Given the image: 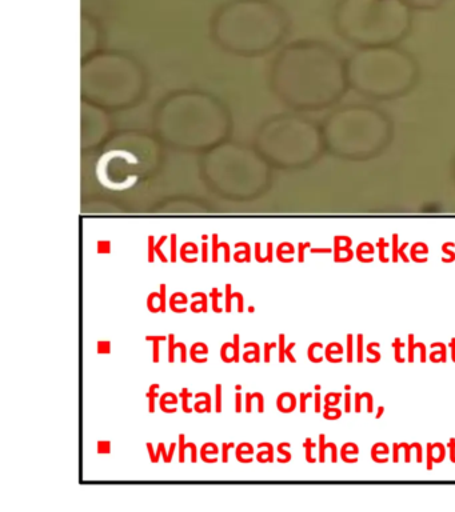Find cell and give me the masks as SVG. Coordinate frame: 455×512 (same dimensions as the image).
<instances>
[{
	"mask_svg": "<svg viewBox=\"0 0 455 512\" xmlns=\"http://www.w3.org/2000/svg\"><path fill=\"white\" fill-rule=\"evenodd\" d=\"M450 450H451V454H450V458H451V462H455V442L454 440H450Z\"/></svg>",
	"mask_w": 455,
	"mask_h": 512,
	"instance_id": "cell-51",
	"label": "cell"
},
{
	"mask_svg": "<svg viewBox=\"0 0 455 512\" xmlns=\"http://www.w3.org/2000/svg\"><path fill=\"white\" fill-rule=\"evenodd\" d=\"M363 335H358V362L361 363L363 360Z\"/></svg>",
	"mask_w": 455,
	"mask_h": 512,
	"instance_id": "cell-43",
	"label": "cell"
},
{
	"mask_svg": "<svg viewBox=\"0 0 455 512\" xmlns=\"http://www.w3.org/2000/svg\"><path fill=\"white\" fill-rule=\"evenodd\" d=\"M207 250H206V244H203V262H206L207 260Z\"/></svg>",
	"mask_w": 455,
	"mask_h": 512,
	"instance_id": "cell-56",
	"label": "cell"
},
{
	"mask_svg": "<svg viewBox=\"0 0 455 512\" xmlns=\"http://www.w3.org/2000/svg\"><path fill=\"white\" fill-rule=\"evenodd\" d=\"M222 296V292L219 291L217 287H214L213 290H211L210 299L211 303H213V311L217 312V314H221V312H223V308L218 306V300L221 299Z\"/></svg>",
	"mask_w": 455,
	"mask_h": 512,
	"instance_id": "cell-15",
	"label": "cell"
},
{
	"mask_svg": "<svg viewBox=\"0 0 455 512\" xmlns=\"http://www.w3.org/2000/svg\"><path fill=\"white\" fill-rule=\"evenodd\" d=\"M413 11H433L441 7L446 0H403Z\"/></svg>",
	"mask_w": 455,
	"mask_h": 512,
	"instance_id": "cell-5",
	"label": "cell"
},
{
	"mask_svg": "<svg viewBox=\"0 0 455 512\" xmlns=\"http://www.w3.org/2000/svg\"><path fill=\"white\" fill-rule=\"evenodd\" d=\"M195 398L202 399L198 400V402L195 403V412H198V414H205V412L213 411V407H211V402H213V398H211L209 392H198V394H195Z\"/></svg>",
	"mask_w": 455,
	"mask_h": 512,
	"instance_id": "cell-7",
	"label": "cell"
},
{
	"mask_svg": "<svg viewBox=\"0 0 455 512\" xmlns=\"http://www.w3.org/2000/svg\"><path fill=\"white\" fill-rule=\"evenodd\" d=\"M322 134L331 154L346 160H367L389 146L393 126L378 108L351 104L331 112Z\"/></svg>",
	"mask_w": 455,
	"mask_h": 512,
	"instance_id": "cell-3",
	"label": "cell"
},
{
	"mask_svg": "<svg viewBox=\"0 0 455 512\" xmlns=\"http://www.w3.org/2000/svg\"><path fill=\"white\" fill-rule=\"evenodd\" d=\"M159 288H161V298H159V310H161V312H166V284H161V287Z\"/></svg>",
	"mask_w": 455,
	"mask_h": 512,
	"instance_id": "cell-30",
	"label": "cell"
},
{
	"mask_svg": "<svg viewBox=\"0 0 455 512\" xmlns=\"http://www.w3.org/2000/svg\"><path fill=\"white\" fill-rule=\"evenodd\" d=\"M182 342L175 343V335H169V363L173 364L175 362V350L177 348H181L183 346Z\"/></svg>",
	"mask_w": 455,
	"mask_h": 512,
	"instance_id": "cell-16",
	"label": "cell"
},
{
	"mask_svg": "<svg viewBox=\"0 0 455 512\" xmlns=\"http://www.w3.org/2000/svg\"><path fill=\"white\" fill-rule=\"evenodd\" d=\"M167 404H178V396L173 394V392H166V394H163L161 396V399H159V407H161V410L163 412H166V414H175L177 412V408H169L167 407Z\"/></svg>",
	"mask_w": 455,
	"mask_h": 512,
	"instance_id": "cell-9",
	"label": "cell"
},
{
	"mask_svg": "<svg viewBox=\"0 0 455 512\" xmlns=\"http://www.w3.org/2000/svg\"><path fill=\"white\" fill-rule=\"evenodd\" d=\"M153 343V362L159 363L161 362V348H159V340H155Z\"/></svg>",
	"mask_w": 455,
	"mask_h": 512,
	"instance_id": "cell-35",
	"label": "cell"
},
{
	"mask_svg": "<svg viewBox=\"0 0 455 512\" xmlns=\"http://www.w3.org/2000/svg\"><path fill=\"white\" fill-rule=\"evenodd\" d=\"M423 343L414 344V335H409V362H414L415 348L421 347Z\"/></svg>",
	"mask_w": 455,
	"mask_h": 512,
	"instance_id": "cell-27",
	"label": "cell"
},
{
	"mask_svg": "<svg viewBox=\"0 0 455 512\" xmlns=\"http://www.w3.org/2000/svg\"><path fill=\"white\" fill-rule=\"evenodd\" d=\"M161 455H163V460H165V463H171V460H173V456L170 455V451L167 452L165 448V443H159L158 444V450L157 454H155V462H159V458H161Z\"/></svg>",
	"mask_w": 455,
	"mask_h": 512,
	"instance_id": "cell-18",
	"label": "cell"
},
{
	"mask_svg": "<svg viewBox=\"0 0 455 512\" xmlns=\"http://www.w3.org/2000/svg\"><path fill=\"white\" fill-rule=\"evenodd\" d=\"M159 388V384L155 383L153 386H150L149 392H147V398H149V412L150 414H154L155 412V399H157V390Z\"/></svg>",
	"mask_w": 455,
	"mask_h": 512,
	"instance_id": "cell-17",
	"label": "cell"
},
{
	"mask_svg": "<svg viewBox=\"0 0 455 512\" xmlns=\"http://www.w3.org/2000/svg\"><path fill=\"white\" fill-rule=\"evenodd\" d=\"M245 350L249 347H253V351L245 352L243 354V360H245L246 363H259L261 362V348H259V344L255 342L246 343Z\"/></svg>",
	"mask_w": 455,
	"mask_h": 512,
	"instance_id": "cell-10",
	"label": "cell"
},
{
	"mask_svg": "<svg viewBox=\"0 0 455 512\" xmlns=\"http://www.w3.org/2000/svg\"><path fill=\"white\" fill-rule=\"evenodd\" d=\"M277 347L278 343H265V363H270V351Z\"/></svg>",
	"mask_w": 455,
	"mask_h": 512,
	"instance_id": "cell-39",
	"label": "cell"
},
{
	"mask_svg": "<svg viewBox=\"0 0 455 512\" xmlns=\"http://www.w3.org/2000/svg\"><path fill=\"white\" fill-rule=\"evenodd\" d=\"M346 70L349 86L371 99L399 98L418 79L417 62L397 44L358 48L346 60Z\"/></svg>",
	"mask_w": 455,
	"mask_h": 512,
	"instance_id": "cell-2",
	"label": "cell"
},
{
	"mask_svg": "<svg viewBox=\"0 0 455 512\" xmlns=\"http://www.w3.org/2000/svg\"><path fill=\"white\" fill-rule=\"evenodd\" d=\"M147 342H155V340H159V342H163V340H169V336H146Z\"/></svg>",
	"mask_w": 455,
	"mask_h": 512,
	"instance_id": "cell-47",
	"label": "cell"
},
{
	"mask_svg": "<svg viewBox=\"0 0 455 512\" xmlns=\"http://www.w3.org/2000/svg\"><path fill=\"white\" fill-rule=\"evenodd\" d=\"M239 339H241V336L239 334H234V347H233V359L235 363H239V348H241V343H239Z\"/></svg>",
	"mask_w": 455,
	"mask_h": 512,
	"instance_id": "cell-28",
	"label": "cell"
},
{
	"mask_svg": "<svg viewBox=\"0 0 455 512\" xmlns=\"http://www.w3.org/2000/svg\"><path fill=\"white\" fill-rule=\"evenodd\" d=\"M401 446H405L406 447V462L409 463L410 462V450L411 448H413V444H406V443H402Z\"/></svg>",
	"mask_w": 455,
	"mask_h": 512,
	"instance_id": "cell-50",
	"label": "cell"
},
{
	"mask_svg": "<svg viewBox=\"0 0 455 512\" xmlns=\"http://www.w3.org/2000/svg\"><path fill=\"white\" fill-rule=\"evenodd\" d=\"M290 446V443H281L278 446V452L279 454H282L285 456V459H278L279 463H289L291 460V454L289 451L285 450V447Z\"/></svg>",
	"mask_w": 455,
	"mask_h": 512,
	"instance_id": "cell-24",
	"label": "cell"
},
{
	"mask_svg": "<svg viewBox=\"0 0 455 512\" xmlns=\"http://www.w3.org/2000/svg\"><path fill=\"white\" fill-rule=\"evenodd\" d=\"M347 362H353V335H347Z\"/></svg>",
	"mask_w": 455,
	"mask_h": 512,
	"instance_id": "cell-33",
	"label": "cell"
},
{
	"mask_svg": "<svg viewBox=\"0 0 455 512\" xmlns=\"http://www.w3.org/2000/svg\"><path fill=\"white\" fill-rule=\"evenodd\" d=\"M375 346H379V343H371L369 344V347H367V350H369V352H371V354H374L375 356H377V359H381V355L378 354V352H374L373 351V347Z\"/></svg>",
	"mask_w": 455,
	"mask_h": 512,
	"instance_id": "cell-52",
	"label": "cell"
},
{
	"mask_svg": "<svg viewBox=\"0 0 455 512\" xmlns=\"http://www.w3.org/2000/svg\"><path fill=\"white\" fill-rule=\"evenodd\" d=\"M259 448H267V450H263L259 452L257 455V460L259 463H263V458L267 456V460H269V463L274 462V447L271 443H259Z\"/></svg>",
	"mask_w": 455,
	"mask_h": 512,
	"instance_id": "cell-14",
	"label": "cell"
},
{
	"mask_svg": "<svg viewBox=\"0 0 455 512\" xmlns=\"http://www.w3.org/2000/svg\"><path fill=\"white\" fill-rule=\"evenodd\" d=\"M191 298H201L198 302L191 303L190 310L195 312V314L209 311V298H207L206 294H203V292H194Z\"/></svg>",
	"mask_w": 455,
	"mask_h": 512,
	"instance_id": "cell-8",
	"label": "cell"
},
{
	"mask_svg": "<svg viewBox=\"0 0 455 512\" xmlns=\"http://www.w3.org/2000/svg\"><path fill=\"white\" fill-rule=\"evenodd\" d=\"M190 358L195 363H206L207 362V354H209V347L207 344L203 342L194 343L190 348Z\"/></svg>",
	"mask_w": 455,
	"mask_h": 512,
	"instance_id": "cell-6",
	"label": "cell"
},
{
	"mask_svg": "<svg viewBox=\"0 0 455 512\" xmlns=\"http://www.w3.org/2000/svg\"><path fill=\"white\" fill-rule=\"evenodd\" d=\"M98 454H110L111 452V443L109 440H101V442H98Z\"/></svg>",
	"mask_w": 455,
	"mask_h": 512,
	"instance_id": "cell-29",
	"label": "cell"
},
{
	"mask_svg": "<svg viewBox=\"0 0 455 512\" xmlns=\"http://www.w3.org/2000/svg\"><path fill=\"white\" fill-rule=\"evenodd\" d=\"M225 295H226L225 311L231 312V302H233V299H234V292L231 291V284H226Z\"/></svg>",
	"mask_w": 455,
	"mask_h": 512,
	"instance_id": "cell-26",
	"label": "cell"
},
{
	"mask_svg": "<svg viewBox=\"0 0 455 512\" xmlns=\"http://www.w3.org/2000/svg\"><path fill=\"white\" fill-rule=\"evenodd\" d=\"M450 346H451V358H453V360L455 362V339L451 340Z\"/></svg>",
	"mask_w": 455,
	"mask_h": 512,
	"instance_id": "cell-55",
	"label": "cell"
},
{
	"mask_svg": "<svg viewBox=\"0 0 455 512\" xmlns=\"http://www.w3.org/2000/svg\"><path fill=\"white\" fill-rule=\"evenodd\" d=\"M179 438V443H178V447H179V463H185V451H186V448H190L191 447V443H186L185 442V438L186 436L183 435V434H179L178 436Z\"/></svg>",
	"mask_w": 455,
	"mask_h": 512,
	"instance_id": "cell-19",
	"label": "cell"
},
{
	"mask_svg": "<svg viewBox=\"0 0 455 512\" xmlns=\"http://www.w3.org/2000/svg\"><path fill=\"white\" fill-rule=\"evenodd\" d=\"M181 396L182 398V410L183 412H186V414H191V412H193V408H190L189 407V398H191V395L189 390H187V388H183L182 392H181Z\"/></svg>",
	"mask_w": 455,
	"mask_h": 512,
	"instance_id": "cell-20",
	"label": "cell"
},
{
	"mask_svg": "<svg viewBox=\"0 0 455 512\" xmlns=\"http://www.w3.org/2000/svg\"><path fill=\"white\" fill-rule=\"evenodd\" d=\"M146 447H147V451H149L151 462L154 463L155 462V452H154L153 444H151L150 442L146 443Z\"/></svg>",
	"mask_w": 455,
	"mask_h": 512,
	"instance_id": "cell-48",
	"label": "cell"
},
{
	"mask_svg": "<svg viewBox=\"0 0 455 512\" xmlns=\"http://www.w3.org/2000/svg\"><path fill=\"white\" fill-rule=\"evenodd\" d=\"M399 444H394V462L397 463L399 460L398 456Z\"/></svg>",
	"mask_w": 455,
	"mask_h": 512,
	"instance_id": "cell-53",
	"label": "cell"
},
{
	"mask_svg": "<svg viewBox=\"0 0 455 512\" xmlns=\"http://www.w3.org/2000/svg\"><path fill=\"white\" fill-rule=\"evenodd\" d=\"M319 444H321V454H319V462H325V450H326V444H325V435L321 434L319 436Z\"/></svg>",
	"mask_w": 455,
	"mask_h": 512,
	"instance_id": "cell-38",
	"label": "cell"
},
{
	"mask_svg": "<svg viewBox=\"0 0 455 512\" xmlns=\"http://www.w3.org/2000/svg\"><path fill=\"white\" fill-rule=\"evenodd\" d=\"M254 396L253 394H250V392H247L246 394V412L247 414H250L251 411H253V407H251V402H253Z\"/></svg>",
	"mask_w": 455,
	"mask_h": 512,
	"instance_id": "cell-44",
	"label": "cell"
},
{
	"mask_svg": "<svg viewBox=\"0 0 455 512\" xmlns=\"http://www.w3.org/2000/svg\"><path fill=\"white\" fill-rule=\"evenodd\" d=\"M159 295H161V292H151V294L147 296V310L153 312V314L161 312L159 307H154V299H157Z\"/></svg>",
	"mask_w": 455,
	"mask_h": 512,
	"instance_id": "cell-21",
	"label": "cell"
},
{
	"mask_svg": "<svg viewBox=\"0 0 455 512\" xmlns=\"http://www.w3.org/2000/svg\"><path fill=\"white\" fill-rule=\"evenodd\" d=\"M434 444H427V448H429V452H427V470H433V450H434Z\"/></svg>",
	"mask_w": 455,
	"mask_h": 512,
	"instance_id": "cell-34",
	"label": "cell"
},
{
	"mask_svg": "<svg viewBox=\"0 0 455 512\" xmlns=\"http://www.w3.org/2000/svg\"><path fill=\"white\" fill-rule=\"evenodd\" d=\"M233 346H234V343L227 342V343L223 344V346L221 347V359L223 360V362H225V363H233L234 362L233 359L227 358V350H229V348L233 347Z\"/></svg>",
	"mask_w": 455,
	"mask_h": 512,
	"instance_id": "cell-31",
	"label": "cell"
},
{
	"mask_svg": "<svg viewBox=\"0 0 455 512\" xmlns=\"http://www.w3.org/2000/svg\"><path fill=\"white\" fill-rule=\"evenodd\" d=\"M218 452H219V448H218L217 444L211 443V442L205 443V444H203V446L201 448V459L205 463H217L218 459H209V458H207V455H209V454L217 455Z\"/></svg>",
	"mask_w": 455,
	"mask_h": 512,
	"instance_id": "cell-13",
	"label": "cell"
},
{
	"mask_svg": "<svg viewBox=\"0 0 455 512\" xmlns=\"http://www.w3.org/2000/svg\"><path fill=\"white\" fill-rule=\"evenodd\" d=\"M254 452V447L251 446L250 443H241L238 444L237 448H235V455H237L238 462L241 463H251L253 462V458L245 459L243 455H251Z\"/></svg>",
	"mask_w": 455,
	"mask_h": 512,
	"instance_id": "cell-12",
	"label": "cell"
},
{
	"mask_svg": "<svg viewBox=\"0 0 455 512\" xmlns=\"http://www.w3.org/2000/svg\"><path fill=\"white\" fill-rule=\"evenodd\" d=\"M278 348H279V363H283V362H285V359H286L285 335H283V334L279 335Z\"/></svg>",
	"mask_w": 455,
	"mask_h": 512,
	"instance_id": "cell-23",
	"label": "cell"
},
{
	"mask_svg": "<svg viewBox=\"0 0 455 512\" xmlns=\"http://www.w3.org/2000/svg\"><path fill=\"white\" fill-rule=\"evenodd\" d=\"M295 346H297V343H290L289 346L286 347L285 351L286 358L289 359L291 363H297V359H295L293 354H291V350H293Z\"/></svg>",
	"mask_w": 455,
	"mask_h": 512,
	"instance_id": "cell-40",
	"label": "cell"
},
{
	"mask_svg": "<svg viewBox=\"0 0 455 512\" xmlns=\"http://www.w3.org/2000/svg\"><path fill=\"white\" fill-rule=\"evenodd\" d=\"M293 56V98L313 108L333 106L345 94L346 59L334 47L307 43L295 48Z\"/></svg>",
	"mask_w": 455,
	"mask_h": 512,
	"instance_id": "cell-4",
	"label": "cell"
},
{
	"mask_svg": "<svg viewBox=\"0 0 455 512\" xmlns=\"http://www.w3.org/2000/svg\"><path fill=\"white\" fill-rule=\"evenodd\" d=\"M394 347H395V360H397L398 363H403V359L401 358V356H399V348L403 347V343H401V340H399L398 338L395 339Z\"/></svg>",
	"mask_w": 455,
	"mask_h": 512,
	"instance_id": "cell-42",
	"label": "cell"
},
{
	"mask_svg": "<svg viewBox=\"0 0 455 512\" xmlns=\"http://www.w3.org/2000/svg\"><path fill=\"white\" fill-rule=\"evenodd\" d=\"M255 311V307L254 306H250L249 307V312H254Z\"/></svg>",
	"mask_w": 455,
	"mask_h": 512,
	"instance_id": "cell-59",
	"label": "cell"
},
{
	"mask_svg": "<svg viewBox=\"0 0 455 512\" xmlns=\"http://www.w3.org/2000/svg\"><path fill=\"white\" fill-rule=\"evenodd\" d=\"M234 443H223L222 444V462L227 463L229 462V450L230 448H234Z\"/></svg>",
	"mask_w": 455,
	"mask_h": 512,
	"instance_id": "cell-32",
	"label": "cell"
},
{
	"mask_svg": "<svg viewBox=\"0 0 455 512\" xmlns=\"http://www.w3.org/2000/svg\"><path fill=\"white\" fill-rule=\"evenodd\" d=\"M383 411H385V407L379 408L378 414H377V416H375V418H377V419L381 418V415H382Z\"/></svg>",
	"mask_w": 455,
	"mask_h": 512,
	"instance_id": "cell-57",
	"label": "cell"
},
{
	"mask_svg": "<svg viewBox=\"0 0 455 512\" xmlns=\"http://www.w3.org/2000/svg\"><path fill=\"white\" fill-rule=\"evenodd\" d=\"M234 298L238 300V312H245V299L241 292H234Z\"/></svg>",
	"mask_w": 455,
	"mask_h": 512,
	"instance_id": "cell-37",
	"label": "cell"
},
{
	"mask_svg": "<svg viewBox=\"0 0 455 512\" xmlns=\"http://www.w3.org/2000/svg\"><path fill=\"white\" fill-rule=\"evenodd\" d=\"M311 398V394H301V412H306V399Z\"/></svg>",
	"mask_w": 455,
	"mask_h": 512,
	"instance_id": "cell-46",
	"label": "cell"
},
{
	"mask_svg": "<svg viewBox=\"0 0 455 512\" xmlns=\"http://www.w3.org/2000/svg\"><path fill=\"white\" fill-rule=\"evenodd\" d=\"M454 178H455V162H454Z\"/></svg>",
	"mask_w": 455,
	"mask_h": 512,
	"instance_id": "cell-60",
	"label": "cell"
},
{
	"mask_svg": "<svg viewBox=\"0 0 455 512\" xmlns=\"http://www.w3.org/2000/svg\"><path fill=\"white\" fill-rule=\"evenodd\" d=\"M345 403H346V407H345L346 412H350V410H351V407H350V394H346V396H345Z\"/></svg>",
	"mask_w": 455,
	"mask_h": 512,
	"instance_id": "cell-54",
	"label": "cell"
},
{
	"mask_svg": "<svg viewBox=\"0 0 455 512\" xmlns=\"http://www.w3.org/2000/svg\"><path fill=\"white\" fill-rule=\"evenodd\" d=\"M257 399L259 403L258 412H261L262 414V412H265V399H263L261 392H257Z\"/></svg>",
	"mask_w": 455,
	"mask_h": 512,
	"instance_id": "cell-45",
	"label": "cell"
},
{
	"mask_svg": "<svg viewBox=\"0 0 455 512\" xmlns=\"http://www.w3.org/2000/svg\"><path fill=\"white\" fill-rule=\"evenodd\" d=\"M97 351L99 355L111 354V342L110 340H101L97 344Z\"/></svg>",
	"mask_w": 455,
	"mask_h": 512,
	"instance_id": "cell-22",
	"label": "cell"
},
{
	"mask_svg": "<svg viewBox=\"0 0 455 512\" xmlns=\"http://www.w3.org/2000/svg\"><path fill=\"white\" fill-rule=\"evenodd\" d=\"M235 388H237V391H241L242 390L241 384H237V386H235Z\"/></svg>",
	"mask_w": 455,
	"mask_h": 512,
	"instance_id": "cell-58",
	"label": "cell"
},
{
	"mask_svg": "<svg viewBox=\"0 0 455 512\" xmlns=\"http://www.w3.org/2000/svg\"><path fill=\"white\" fill-rule=\"evenodd\" d=\"M187 302H189V299H187V296L183 294V292H175V294L171 295L169 306L171 311L177 312V314H185L187 311L186 308H177V304H186Z\"/></svg>",
	"mask_w": 455,
	"mask_h": 512,
	"instance_id": "cell-11",
	"label": "cell"
},
{
	"mask_svg": "<svg viewBox=\"0 0 455 512\" xmlns=\"http://www.w3.org/2000/svg\"><path fill=\"white\" fill-rule=\"evenodd\" d=\"M335 31L358 48L394 46L413 27V10L403 0H338Z\"/></svg>",
	"mask_w": 455,
	"mask_h": 512,
	"instance_id": "cell-1",
	"label": "cell"
},
{
	"mask_svg": "<svg viewBox=\"0 0 455 512\" xmlns=\"http://www.w3.org/2000/svg\"><path fill=\"white\" fill-rule=\"evenodd\" d=\"M235 412H237V414H241V412H242V394H241V392H238V394H235Z\"/></svg>",
	"mask_w": 455,
	"mask_h": 512,
	"instance_id": "cell-41",
	"label": "cell"
},
{
	"mask_svg": "<svg viewBox=\"0 0 455 512\" xmlns=\"http://www.w3.org/2000/svg\"><path fill=\"white\" fill-rule=\"evenodd\" d=\"M215 390H217V396H215V411H217L218 414H221V412H222V384H217V387H215Z\"/></svg>",
	"mask_w": 455,
	"mask_h": 512,
	"instance_id": "cell-25",
	"label": "cell"
},
{
	"mask_svg": "<svg viewBox=\"0 0 455 512\" xmlns=\"http://www.w3.org/2000/svg\"><path fill=\"white\" fill-rule=\"evenodd\" d=\"M303 446H305V448H306V460H307V462L314 463L315 459L311 458V448H313L315 446V444L313 442H311L310 439H307L305 444H303Z\"/></svg>",
	"mask_w": 455,
	"mask_h": 512,
	"instance_id": "cell-36",
	"label": "cell"
},
{
	"mask_svg": "<svg viewBox=\"0 0 455 512\" xmlns=\"http://www.w3.org/2000/svg\"><path fill=\"white\" fill-rule=\"evenodd\" d=\"M315 412H321V394H315Z\"/></svg>",
	"mask_w": 455,
	"mask_h": 512,
	"instance_id": "cell-49",
	"label": "cell"
}]
</instances>
